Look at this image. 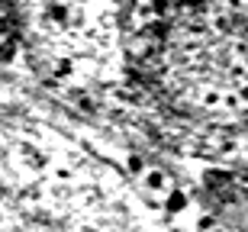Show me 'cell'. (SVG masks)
Returning <instances> with one entry per match:
<instances>
[{
	"instance_id": "cell-2",
	"label": "cell",
	"mask_w": 248,
	"mask_h": 232,
	"mask_svg": "<svg viewBox=\"0 0 248 232\" xmlns=\"http://www.w3.org/2000/svg\"><path fill=\"white\" fill-rule=\"evenodd\" d=\"M129 168H132V171H142V158H139V155H132V161H129Z\"/></svg>"
},
{
	"instance_id": "cell-4",
	"label": "cell",
	"mask_w": 248,
	"mask_h": 232,
	"mask_svg": "<svg viewBox=\"0 0 248 232\" xmlns=\"http://www.w3.org/2000/svg\"><path fill=\"white\" fill-rule=\"evenodd\" d=\"M216 232H222V229H216Z\"/></svg>"
},
{
	"instance_id": "cell-3",
	"label": "cell",
	"mask_w": 248,
	"mask_h": 232,
	"mask_svg": "<svg viewBox=\"0 0 248 232\" xmlns=\"http://www.w3.org/2000/svg\"><path fill=\"white\" fill-rule=\"evenodd\" d=\"M148 187H161V174H148Z\"/></svg>"
},
{
	"instance_id": "cell-1",
	"label": "cell",
	"mask_w": 248,
	"mask_h": 232,
	"mask_svg": "<svg viewBox=\"0 0 248 232\" xmlns=\"http://www.w3.org/2000/svg\"><path fill=\"white\" fill-rule=\"evenodd\" d=\"M168 213H181V210H184L187 206V197L181 194V190H174V194H168Z\"/></svg>"
}]
</instances>
